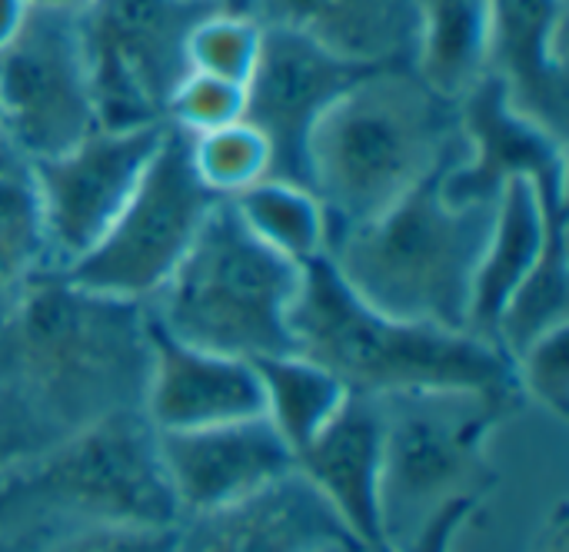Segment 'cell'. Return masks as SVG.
Instances as JSON below:
<instances>
[{"instance_id": "cell-1", "label": "cell", "mask_w": 569, "mask_h": 552, "mask_svg": "<svg viewBox=\"0 0 569 552\" xmlns=\"http://www.w3.org/2000/svg\"><path fill=\"white\" fill-rule=\"evenodd\" d=\"M467 150L457 100L430 90L413 67H377L317 120L307 143V187L323 203L333 240L377 220Z\"/></svg>"}, {"instance_id": "cell-2", "label": "cell", "mask_w": 569, "mask_h": 552, "mask_svg": "<svg viewBox=\"0 0 569 552\" xmlns=\"http://www.w3.org/2000/svg\"><path fill=\"white\" fill-rule=\"evenodd\" d=\"M297 353L327 367L360 397H480L513 390L510 357L470 333L390 317L360 300L327 257L303 267L290 310Z\"/></svg>"}, {"instance_id": "cell-3", "label": "cell", "mask_w": 569, "mask_h": 552, "mask_svg": "<svg viewBox=\"0 0 569 552\" xmlns=\"http://www.w3.org/2000/svg\"><path fill=\"white\" fill-rule=\"evenodd\" d=\"M450 167L377 220L333 237L327 260L370 307L400 320L467 330L493 200H450L443 190Z\"/></svg>"}, {"instance_id": "cell-4", "label": "cell", "mask_w": 569, "mask_h": 552, "mask_svg": "<svg viewBox=\"0 0 569 552\" xmlns=\"http://www.w3.org/2000/svg\"><path fill=\"white\" fill-rule=\"evenodd\" d=\"M300 283L303 267L267 250L220 200L147 313L180 343L257 363L297 350L290 310Z\"/></svg>"}, {"instance_id": "cell-5", "label": "cell", "mask_w": 569, "mask_h": 552, "mask_svg": "<svg viewBox=\"0 0 569 552\" xmlns=\"http://www.w3.org/2000/svg\"><path fill=\"white\" fill-rule=\"evenodd\" d=\"M220 203L190 160V133L167 123L140 183L93 250L60 277L83 293L147 307Z\"/></svg>"}, {"instance_id": "cell-6", "label": "cell", "mask_w": 569, "mask_h": 552, "mask_svg": "<svg viewBox=\"0 0 569 552\" xmlns=\"http://www.w3.org/2000/svg\"><path fill=\"white\" fill-rule=\"evenodd\" d=\"M210 10L203 0H90L80 10L100 127L167 123L170 97L190 73L187 37Z\"/></svg>"}, {"instance_id": "cell-7", "label": "cell", "mask_w": 569, "mask_h": 552, "mask_svg": "<svg viewBox=\"0 0 569 552\" xmlns=\"http://www.w3.org/2000/svg\"><path fill=\"white\" fill-rule=\"evenodd\" d=\"M0 127L33 160L57 157L100 127L80 13L30 7L0 47Z\"/></svg>"}, {"instance_id": "cell-8", "label": "cell", "mask_w": 569, "mask_h": 552, "mask_svg": "<svg viewBox=\"0 0 569 552\" xmlns=\"http://www.w3.org/2000/svg\"><path fill=\"white\" fill-rule=\"evenodd\" d=\"M163 130L167 123L130 130L97 127L63 153L33 160L53 273H63L100 243L140 183Z\"/></svg>"}, {"instance_id": "cell-9", "label": "cell", "mask_w": 569, "mask_h": 552, "mask_svg": "<svg viewBox=\"0 0 569 552\" xmlns=\"http://www.w3.org/2000/svg\"><path fill=\"white\" fill-rule=\"evenodd\" d=\"M363 67L327 50L313 37L263 23V47L247 80V113L273 153V173L307 187V143L323 110L363 73Z\"/></svg>"}, {"instance_id": "cell-10", "label": "cell", "mask_w": 569, "mask_h": 552, "mask_svg": "<svg viewBox=\"0 0 569 552\" xmlns=\"http://www.w3.org/2000/svg\"><path fill=\"white\" fill-rule=\"evenodd\" d=\"M47 490L70 503L67 510L90 523H157L173 526L177 500L170 493L157 430L143 420L113 416L97 423L73 450L47 470Z\"/></svg>"}, {"instance_id": "cell-11", "label": "cell", "mask_w": 569, "mask_h": 552, "mask_svg": "<svg viewBox=\"0 0 569 552\" xmlns=\"http://www.w3.org/2000/svg\"><path fill=\"white\" fill-rule=\"evenodd\" d=\"M177 510L213 516L237 510L297 473V460L267 416L157 433Z\"/></svg>"}, {"instance_id": "cell-12", "label": "cell", "mask_w": 569, "mask_h": 552, "mask_svg": "<svg viewBox=\"0 0 569 552\" xmlns=\"http://www.w3.org/2000/svg\"><path fill=\"white\" fill-rule=\"evenodd\" d=\"M387 416L377 397L350 393L320 436L297 453V476L320 496L333 520L363 546L387 550L383 533Z\"/></svg>"}, {"instance_id": "cell-13", "label": "cell", "mask_w": 569, "mask_h": 552, "mask_svg": "<svg viewBox=\"0 0 569 552\" xmlns=\"http://www.w3.org/2000/svg\"><path fill=\"white\" fill-rule=\"evenodd\" d=\"M150 370L143 387L147 423L157 433L203 430L263 416V387L253 360L200 350L163 333L147 313Z\"/></svg>"}, {"instance_id": "cell-14", "label": "cell", "mask_w": 569, "mask_h": 552, "mask_svg": "<svg viewBox=\"0 0 569 552\" xmlns=\"http://www.w3.org/2000/svg\"><path fill=\"white\" fill-rule=\"evenodd\" d=\"M567 0H490V77L510 107L567 137Z\"/></svg>"}, {"instance_id": "cell-15", "label": "cell", "mask_w": 569, "mask_h": 552, "mask_svg": "<svg viewBox=\"0 0 569 552\" xmlns=\"http://www.w3.org/2000/svg\"><path fill=\"white\" fill-rule=\"evenodd\" d=\"M260 23L300 30L363 67H413L417 0H260Z\"/></svg>"}, {"instance_id": "cell-16", "label": "cell", "mask_w": 569, "mask_h": 552, "mask_svg": "<svg viewBox=\"0 0 569 552\" xmlns=\"http://www.w3.org/2000/svg\"><path fill=\"white\" fill-rule=\"evenodd\" d=\"M567 223L563 203L547 200L533 180L510 177L497 200H493V220L490 237L473 277V297H470V320L467 330L493 343L497 317L503 313L507 300L520 287V280L533 270L540 260L553 227Z\"/></svg>"}, {"instance_id": "cell-17", "label": "cell", "mask_w": 569, "mask_h": 552, "mask_svg": "<svg viewBox=\"0 0 569 552\" xmlns=\"http://www.w3.org/2000/svg\"><path fill=\"white\" fill-rule=\"evenodd\" d=\"M420 30L413 73L463 103L490 73V0H417Z\"/></svg>"}, {"instance_id": "cell-18", "label": "cell", "mask_w": 569, "mask_h": 552, "mask_svg": "<svg viewBox=\"0 0 569 552\" xmlns=\"http://www.w3.org/2000/svg\"><path fill=\"white\" fill-rule=\"evenodd\" d=\"M53 273L37 187V163L0 133V307L17 303L40 277Z\"/></svg>"}, {"instance_id": "cell-19", "label": "cell", "mask_w": 569, "mask_h": 552, "mask_svg": "<svg viewBox=\"0 0 569 552\" xmlns=\"http://www.w3.org/2000/svg\"><path fill=\"white\" fill-rule=\"evenodd\" d=\"M257 373L263 387V416L290 446L293 460L320 436L350 397L327 367L297 350L257 360Z\"/></svg>"}, {"instance_id": "cell-20", "label": "cell", "mask_w": 569, "mask_h": 552, "mask_svg": "<svg viewBox=\"0 0 569 552\" xmlns=\"http://www.w3.org/2000/svg\"><path fill=\"white\" fill-rule=\"evenodd\" d=\"M230 207L237 210L240 223L283 260L307 267L327 257L330 223L323 203L310 187L280 177H263L260 183L230 197Z\"/></svg>"}, {"instance_id": "cell-21", "label": "cell", "mask_w": 569, "mask_h": 552, "mask_svg": "<svg viewBox=\"0 0 569 552\" xmlns=\"http://www.w3.org/2000/svg\"><path fill=\"white\" fill-rule=\"evenodd\" d=\"M569 317V257L567 223L553 227L540 260L520 280L513 297L493 327V343L510 357V363L543 333L563 327Z\"/></svg>"}, {"instance_id": "cell-22", "label": "cell", "mask_w": 569, "mask_h": 552, "mask_svg": "<svg viewBox=\"0 0 569 552\" xmlns=\"http://www.w3.org/2000/svg\"><path fill=\"white\" fill-rule=\"evenodd\" d=\"M190 160L203 187L220 200H230L273 173L267 137L247 120L190 137Z\"/></svg>"}, {"instance_id": "cell-23", "label": "cell", "mask_w": 569, "mask_h": 552, "mask_svg": "<svg viewBox=\"0 0 569 552\" xmlns=\"http://www.w3.org/2000/svg\"><path fill=\"white\" fill-rule=\"evenodd\" d=\"M263 47V23L250 13L210 10L187 37V67L207 77L243 83L250 80Z\"/></svg>"}, {"instance_id": "cell-24", "label": "cell", "mask_w": 569, "mask_h": 552, "mask_svg": "<svg viewBox=\"0 0 569 552\" xmlns=\"http://www.w3.org/2000/svg\"><path fill=\"white\" fill-rule=\"evenodd\" d=\"M243 113H247V87L243 83L190 70L170 97L167 123L197 137V133L230 127V123L243 120Z\"/></svg>"}, {"instance_id": "cell-25", "label": "cell", "mask_w": 569, "mask_h": 552, "mask_svg": "<svg viewBox=\"0 0 569 552\" xmlns=\"http://www.w3.org/2000/svg\"><path fill=\"white\" fill-rule=\"evenodd\" d=\"M513 380L553 416L567 420L569 410V330L567 323L533 340L513 360Z\"/></svg>"}, {"instance_id": "cell-26", "label": "cell", "mask_w": 569, "mask_h": 552, "mask_svg": "<svg viewBox=\"0 0 569 552\" xmlns=\"http://www.w3.org/2000/svg\"><path fill=\"white\" fill-rule=\"evenodd\" d=\"M50 552H180V536L157 523H90Z\"/></svg>"}, {"instance_id": "cell-27", "label": "cell", "mask_w": 569, "mask_h": 552, "mask_svg": "<svg viewBox=\"0 0 569 552\" xmlns=\"http://www.w3.org/2000/svg\"><path fill=\"white\" fill-rule=\"evenodd\" d=\"M473 506H477V500L470 493H453V496L440 500L420 520V526L400 543V552H450L457 530L467 523Z\"/></svg>"}, {"instance_id": "cell-28", "label": "cell", "mask_w": 569, "mask_h": 552, "mask_svg": "<svg viewBox=\"0 0 569 552\" xmlns=\"http://www.w3.org/2000/svg\"><path fill=\"white\" fill-rule=\"evenodd\" d=\"M27 0H0V47L20 30L23 17H27Z\"/></svg>"}, {"instance_id": "cell-29", "label": "cell", "mask_w": 569, "mask_h": 552, "mask_svg": "<svg viewBox=\"0 0 569 552\" xmlns=\"http://www.w3.org/2000/svg\"><path fill=\"white\" fill-rule=\"evenodd\" d=\"M567 533H569L567 510L560 506V510L553 513V520H550L547 533H543V543H540V552H567Z\"/></svg>"}, {"instance_id": "cell-30", "label": "cell", "mask_w": 569, "mask_h": 552, "mask_svg": "<svg viewBox=\"0 0 569 552\" xmlns=\"http://www.w3.org/2000/svg\"><path fill=\"white\" fill-rule=\"evenodd\" d=\"M203 3H210V7H217V10H230V13H250V17H257V3H260V0H203Z\"/></svg>"}, {"instance_id": "cell-31", "label": "cell", "mask_w": 569, "mask_h": 552, "mask_svg": "<svg viewBox=\"0 0 569 552\" xmlns=\"http://www.w3.org/2000/svg\"><path fill=\"white\" fill-rule=\"evenodd\" d=\"M90 0H27V7H47V10H70L80 13Z\"/></svg>"}, {"instance_id": "cell-32", "label": "cell", "mask_w": 569, "mask_h": 552, "mask_svg": "<svg viewBox=\"0 0 569 552\" xmlns=\"http://www.w3.org/2000/svg\"><path fill=\"white\" fill-rule=\"evenodd\" d=\"M0 133H3V127H0Z\"/></svg>"}]
</instances>
